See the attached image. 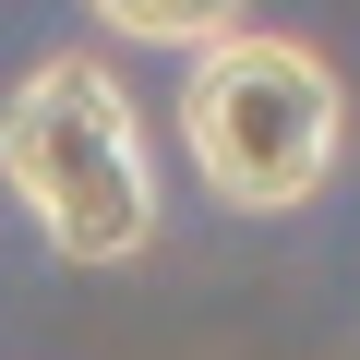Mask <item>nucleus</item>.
<instances>
[{
    "label": "nucleus",
    "instance_id": "nucleus-1",
    "mask_svg": "<svg viewBox=\"0 0 360 360\" xmlns=\"http://www.w3.org/2000/svg\"><path fill=\"white\" fill-rule=\"evenodd\" d=\"M0 180L60 264H132L156 240V156H144L132 84L96 49H49L0 96Z\"/></svg>",
    "mask_w": 360,
    "mask_h": 360
},
{
    "label": "nucleus",
    "instance_id": "nucleus-2",
    "mask_svg": "<svg viewBox=\"0 0 360 360\" xmlns=\"http://www.w3.org/2000/svg\"><path fill=\"white\" fill-rule=\"evenodd\" d=\"M336 144H348V84L324 49L300 37H217L193 49V84H180V156L205 168V193L240 205V217H288L336 180Z\"/></svg>",
    "mask_w": 360,
    "mask_h": 360
},
{
    "label": "nucleus",
    "instance_id": "nucleus-3",
    "mask_svg": "<svg viewBox=\"0 0 360 360\" xmlns=\"http://www.w3.org/2000/svg\"><path fill=\"white\" fill-rule=\"evenodd\" d=\"M84 13L120 37V49H217V37H240V0H84Z\"/></svg>",
    "mask_w": 360,
    "mask_h": 360
}]
</instances>
